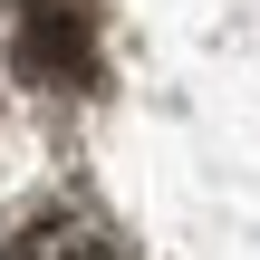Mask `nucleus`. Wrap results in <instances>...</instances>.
<instances>
[{
    "label": "nucleus",
    "mask_w": 260,
    "mask_h": 260,
    "mask_svg": "<svg viewBox=\"0 0 260 260\" xmlns=\"http://www.w3.org/2000/svg\"><path fill=\"white\" fill-rule=\"evenodd\" d=\"M0 260H116V241L87 212H29L0 232Z\"/></svg>",
    "instance_id": "obj_1"
}]
</instances>
